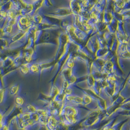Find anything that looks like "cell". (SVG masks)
<instances>
[{
    "instance_id": "obj_1",
    "label": "cell",
    "mask_w": 130,
    "mask_h": 130,
    "mask_svg": "<svg viewBox=\"0 0 130 130\" xmlns=\"http://www.w3.org/2000/svg\"><path fill=\"white\" fill-rule=\"evenodd\" d=\"M23 102H24V101H23V98H21V97H18L17 98V99H16V102L19 105H22L23 104Z\"/></svg>"
}]
</instances>
